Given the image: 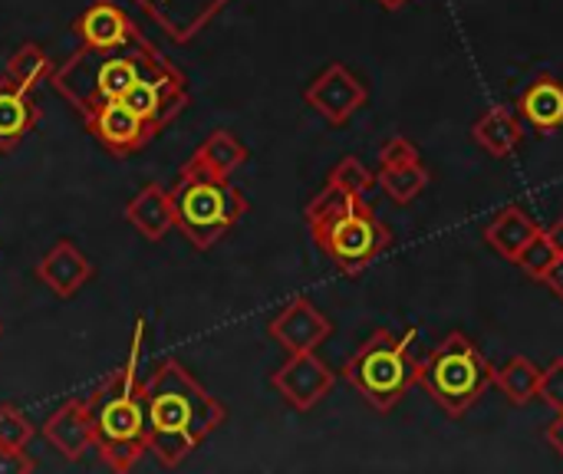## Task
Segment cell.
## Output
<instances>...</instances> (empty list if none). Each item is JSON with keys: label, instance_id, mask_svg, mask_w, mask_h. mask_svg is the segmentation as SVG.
<instances>
[{"label": "cell", "instance_id": "6da1fadb", "mask_svg": "<svg viewBox=\"0 0 563 474\" xmlns=\"http://www.w3.org/2000/svg\"><path fill=\"white\" fill-rule=\"evenodd\" d=\"M148 412V452L162 469H178L218 426H224V406L178 363L165 360L145 379Z\"/></svg>", "mask_w": 563, "mask_h": 474}, {"label": "cell", "instance_id": "7a4b0ae2", "mask_svg": "<svg viewBox=\"0 0 563 474\" xmlns=\"http://www.w3.org/2000/svg\"><path fill=\"white\" fill-rule=\"evenodd\" d=\"M145 323H135V340L125 366L109 373L89 396L96 452L112 472H132L148 452V412H145V383L139 379Z\"/></svg>", "mask_w": 563, "mask_h": 474}, {"label": "cell", "instance_id": "3957f363", "mask_svg": "<svg viewBox=\"0 0 563 474\" xmlns=\"http://www.w3.org/2000/svg\"><path fill=\"white\" fill-rule=\"evenodd\" d=\"M307 224L317 247L346 277L363 274L393 244V231L376 218L373 205L333 185H323V191L307 205Z\"/></svg>", "mask_w": 563, "mask_h": 474}, {"label": "cell", "instance_id": "277c9868", "mask_svg": "<svg viewBox=\"0 0 563 474\" xmlns=\"http://www.w3.org/2000/svg\"><path fill=\"white\" fill-rule=\"evenodd\" d=\"M155 49L145 40H135L125 49H112V53H96V49H82L53 73L56 89L76 106V112H89L102 102H115L129 92V86L155 63Z\"/></svg>", "mask_w": 563, "mask_h": 474}, {"label": "cell", "instance_id": "5b68a950", "mask_svg": "<svg viewBox=\"0 0 563 474\" xmlns=\"http://www.w3.org/2000/svg\"><path fill=\"white\" fill-rule=\"evenodd\" d=\"M419 386L445 416L462 419L488 393V386H495V366L465 333H449L419 360Z\"/></svg>", "mask_w": 563, "mask_h": 474}, {"label": "cell", "instance_id": "8992f818", "mask_svg": "<svg viewBox=\"0 0 563 474\" xmlns=\"http://www.w3.org/2000/svg\"><path fill=\"white\" fill-rule=\"evenodd\" d=\"M416 333L393 337L376 330L343 366V379L376 409L393 412L412 386H419V360L412 356Z\"/></svg>", "mask_w": 563, "mask_h": 474}, {"label": "cell", "instance_id": "52a82bcc", "mask_svg": "<svg viewBox=\"0 0 563 474\" xmlns=\"http://www.w3.org/2000/svg\"><path fill=\"white\" fill-rule=\"evenodd\" d=\"M175 198V228L198 251H211L244 214L247 198L218 175H178L172 188Z\"/></svg>", "mask_w": 563, "mask_h": 474}, {"label": "cell", "instance_id": "ba28073f", "mask_svg": "<svg viewBox=\"0 0 563 474\" xmlns=\"http://www.w3.org/2000/svg\"><path fill=\"white\" fill-rule=\"evenodd\" d=\"M271 386L280 393V399L290 409L310 412L333 393L336 373L317 356V350L313 353H287V363L271 376Z\"/></svg>", "mask_w": 563, "mask_h": 474}, {"label": "cell", "instance_id": "9c48e42d", "mask_svg": "<svg viewBox=\"0 0 563 474\" xmlns=\"http://www.w3.org/2000/svg\"><path fill=\"white\" fill-rule=\"evenodd\" d=\"M303 99L310 109H317L330 125H346L366 102L369 89L360 76H353L343 63H330L307 89Z\"/></svg>", "mask_w": 563, "mask_h": 474}, {"label": "cell", "instance_id": "30bf717a", "mask_svg": "<svg viewBox=\"0 0 563 474\" xmlns=\"http://www.w3.org/2000/svg\"><path fill=\"white\" fill-rule=\"evenodd\" d=\"M86 129L92 132V139L115 158H129L135 152H142L155 135L158 129L148 125L142 115H135L129 106H122L119 99L115 102H102L96 109H89L86 115Z\"/></svg>", "mask_w": 563, "mask_h": 474}, {"label": "cell", "instance_id": "8fae6325", "mask_svg": "<svg viewBox=\"0 0 563 474\" xmlns=\"http://www.w3.org/2000/svg\"><path fill=\"white\" fill-rule=\"evenodd\" d=\"M271 340L287 350V353H313L317 346H323V340H330L333 323L307 300V297H294L271 323H267Z\"/></svg>", "mask_w": 563, "mask_h": 474}, {"label": "cell", "instance_id": "7c38bea8", "mask_svg": "<svg viewBox=\"0 0 563 474\" xmlns=\"http://www.w3.org/2000/svg\"><path fill=\"white\" fill-rule=\"evenodd\" d=\"M73 33H76L82 49H96V53L125 49L139 40V30L129 20V13L109 0H96L92 7H86L73 20Z\"/></svg>", "mask_w": 563, "mask_h": 474}, {"label": "cell", "instance_id": "4fadbf2b", "mask_svg": "<svg viewBox=\"0 0 563 474\" xmlns=\"http://www.w3.org/2000/svg\"><path fill=\"white\" fill-rule=\"evenodd\" d=\"M43 439H46L66 462H79L89 449H96L89 403H86V399H66V403L43 422Z\"/></svg>", "mask_w": 563, "mask_h": 474}, {"label": "cell", "instance_id": "5bb4252c", "mask_svg": "<svg viewBox=\"0 0 563 474\" xmlns=\"http://www.w3.org/2000/svg\"><path fill=\"white\" fill-rule=\"evenodd\" d=\"M36 277L46 290H53L59 300H69L79 294V287L89 284L92 277V261L73 244V241H59L53 244V251L43 254V261L36 264Z\"/></svg>", "mask_w": 563, "mask_h": 474}, {"label": "cell", "instance_id": "9a60e30c", "mask_svg": "<svg viewBox=\"0 0 563 474\" xmlns=\"http://www.w3.org/2000/svg\"><path fill=\"white\" fill-rule=\"evenodd\" d=\"M244 162H247L244 142H241L234 132L218 129V132H211V135L191 152V158L181 165L178 175H218V178H231Z\"/></svg>", "mask_w": 563, "mask_h": 474}, {"label": "cell", "instance_id": "2e32d148", "mask_svg": "<svg viewBox=\"0 0 563 474\" xmlns=\"http://www.w3.org/2000/svg\"><path fill=\"white\" fill-rule=\"evenodd\" d=\"M125 221L148 241L158 244L172 228H175V198L162 185H145L129 205H125Z\"/></svg>", "mask_w": 563, "mask_h": 474}, {"label": "cell", "instance_id": "e0dca14e", "mask_svg": "<svg viewBox=\"0 0 563 474\" xmlns=\"http://www.w3.org/2000/svg\"><path fill=\"white\" fill-rule=\"evenodd\" d=\"M40 122V106L36 99L13 86L7 76H0V152H13Z\"/></svg>", "mask_w": 563, "mask_h": 474}, {"label": "cell", "instance_id": "ac0fdd59", "mask_svg": "<svg viewBox=\"0 0 563 474\" xmlns=\"http://www.w3.org/2000/svg\"><path fill=\"white\" fill-rule=\"evenodd\" d=\"M518 112L538 132H554L563 125V82L551 73H541L518 99Z\"/></svg>", "mask_w": 563, "mask_h": 474}, {"label": "cell", "instance_id": "d6986e66", "mask_svg": "<svg viewBox=\"0 0 563 474\" xmlns=\"http://www.w3.org/2000/svg\"><path fill=\"white\" fill-rule=\"evenodd\" d=\"M472 139L495 158H508L521 148L525 139V125L521 119L508 109V106H492L485 115L475 119L472 125Z\"/></svg>", "mask_w": 563, "mask_h": 474}, {"label": "cell", "instance_id": "ffe728a7", "mask_svg": "<svg viewBox=\"0 0 563 474\" xmlns=\"http://www.w3.org/2000/svg\"><path fill=\"white\" fill-rule=\"evenodd\" d=\"M541 234V224L518 205L505 208L495 214V221L485 228V241L505 257V261H518V254Z\"/></svg>", "mask_w": 563, "mask_h": 474}, {"label": "cell", "instance_id": "44dd1931", "mask_svg": "<svg viewBox=\"0 0 563 474\" xmlns=\"http://www.w3.org/2000/svg\"><path fill=\"white\" fill-rule=\"evenodd\" d=\"M53 59L46 56V49L40 46V43H23V46H16L13 49V56H10V63H7V69H3V76L13 82V86H20V89H26V92H33L40 82H46V79H53Z\"/></svg>", "mask_w": 563, "mask_h": 474}, {"label": "cell", "instance_id": "7402d4cb", "mask_svg": "<svg viewBox=\"0 0 563 474\" xmlns=\"http://www.w3.org/2000/svg\"><path fill=\"white\" fill-rule=\"evenodd\" d=\"M376 185L396 205H409V201H416L429 188V168L422 165V158L406 162V165H386V168L376 172Z\"/></svg>", "mask_w": 563, "mask_h": 474}, {"label": "cell", "instance_id": "603a6c76", "mask_svg": "<svg viewBox=\"0 0 563 474\" xmlns=\"http://www.w3.org/2000/svg\"><path fill=\"white\" fill-rule=\"evenodd\" d=\"M495 386L511 406H528L531 399H538L541 370L528 356H511L501 370H495Z\"/></svg>", "mask_w": 563, "mask_h": 474}, {"label": "cell", "instance_id": "cb8c5ba5", "mask_svg": "<svg viewBox=\"0 0 563 474\" xmlns=\"http://www.w3.org/2000/svg\"><path fill=\"white\" fill-rule=\"evenodd\" d=\"M327 185H333V188H340V191H346V195L366 198V195L373 191V185H376V175H373L356 155H346V158H340V162L333 165Z\"/></svg>", "mask_w": 563, "mask_h": 474}, {"label": "cell", "instance_id": "d4e9b609", "mask_svg": "<svg viewBox=\"0 0 563 474\" xmlns=\"http://www.w3.org/2000/svg\"><path fill=\"white\" fill-rule=\"evenodd\" d=\"M554 261H558V251L551 247L548 234L541 231V234H538V238H534V241H531V244L521 251V254H518V261H515V264H518V267H521V271H525L531 280H541Z\"/></svg>", "mask_w": 563, "mask_h": 474}, {"label": "cell", "instance_id": "484cf974", "mask_svg": "<svg viewBox=\"0 0 563 474\" xmlns=\"http://www.w3.org/2000/svg\"><path fill=\"white\" fill-rule=\"evenodd\" d=\"M33 439L30 419L16 406H0V445L3 449H26Z\"/></svg>", "mask_w": 563, "mask_h": 474}, {"label": "cell", "instance_id": "4316f807", "mask_svg": "<svg viewBox=\"0 0 563 474\" xmlns=\"http://www.w3.org/2000/svg\"><path fill=\"white\" fill-rule=\"evenodd\" d=\"M538 396H541L554 412H563V356H558L548 370H541Z\"/></svg>", "mask_w": 563, "mask_h": 474}, {"label": "cell", "instance_id": "83f0119b", "mask_svg": "<svg viewBox=\"0 0 563 474\" xmlns=\"http://www.w3.org/2000/svg\"><path fill=\"white\" fill-rule=\"evenodd\" d=\"M416 158H422V155H419V148L406 135H393L379 148V168H386V165H406V162H416Z\"/></svg>", "mask_w": 563, "mask_h": 474}, {"label": "cell", "instance_id": "f1b7e54d", "mask_svg": "<svg viewBox=\"0 0 563 474\" xmlns=\"http://www.w3.org/2000/svg\"><path fill=\"white\" fill-rule=\"evenodd\" d=\"M36 472V462L26 455V449H3L0 445V474H30Z\"/></svg>", "mask_w": 563, "mask_h": 474}, {"label": "cell", "instance_id": "f546056e", "mask_svg": "<svg viewBox=\"0 0 563 474\" xmlns=\"http://www.w3.org/2000/svg\"><path fill=\"white\" fill-rule=\"evenodd\" d=\"M541 284H544L558 300H563V254H558V261L548 267V274L541 277Z\"/></svg>", "mask_w": 563, "mask_h": 474}, {"label": "cell", "instance_id": "4dcf8cb0", "mask_svg": "<svg viewBox=\"0 0 563 474\" xmlns=\"http://www.w3.org/2000/svg\"><path fill=\"white\" fill-rule=\"evenodd\" d=\"M544 439H548V445L558 452V455H563V412H558V419L548 426V432H544Z\"/></svg>", "mask_w": 563, "mask_h": 474}, {"label": "cell", "instance_id": "1f68e13d", "mask_svg": "<svg viewBox=\"0 0 563 474\" xmlns=\"http://www.w3.org/2000/svg\"><path fill=\"white\" fill-rule=\"evenodd\" d=\"M544 234H548L551 247H554L558 254H563V218H561V221H554V224H551V228H548Z\"/></svg>", "mask_w": 563, "mask_h": 474}, {"label": "cell", "instance_id": "d6a6232c", "mask_svg": "<svg viewBox=\"0 0 563 474\" xmlns=\"http://www.w3.org/2000/svg\"><path fill=\"white\" fill-rule=\"evenodd\" d=\"M376 3H379L383 10H402V7H406L409 0H376Z\"/></svg>", "mask_w": 563, "mask_h": 474}, {"label": "cell", "instance_id": "836d02e7", "mask_svg": "<svg viewBox=\"0 0 563 474\" xmlns=\"http://www.w3.org/2000/svg\"><path fill=\"white\" fill-rule=\"evenodd\" d=\"M0 337H3V323H0Z\"/></svg>", "mask_w": 563, "mask_h": 474}]
</instances>
